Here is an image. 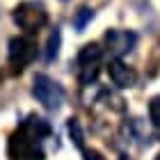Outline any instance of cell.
<instances>
[{
    "label": "cell",
    "mask_w": 160,
    "mask_h": 160,
    "mask_svg": "<svg viewBox=\"0 0 160 160\" xmlns=\"http://www.w3.org/2000/svg\"><path fill=\"white\" fill-rule=\"evenodd\" d=\"M32 96L37 98V103H41V108L55 112L60 110V105L64 103V89L62 85L53 80L46 73H37L32 80Z\"/></svg>",
    "instance_id": "6da1fadb"
},
{
    "label": "cell",
    "mask_w": 160,
    "mask_h": 160,
    "mask_svg": "<svg viewBox=\"0 0 160 160\" xmlns=\"http://www.w3.org/2000/svg\"><path fill=\"white\" fill-rule=\"evenodd\" d=\"M12 18H14V23H16L21 30L34 32V30H39V28H43L48 23V12H46V7L41 2L25 0V2H21L18 7H14Z\"/></svg>",
    "instance_id": "7a4b0ae2"
},
{
    "label": "cell",
    "mask_w": 160,
    "mask_h": 160,
    "mask_svg": "<svg viewBox=\"0 0 160 160\" xmlns=\"http://www.w3.org/2000/svg\"><path fill=\"white\" fill-rule=\"evenodd\" d=\"M34 57H37V43H34V41L25 39V37L9 39V62H12V67L16 71L28 67Z\"/></svg>",
    "instance_id": "3957f363"
},
{
    "label": "cell",
    "mask_w": 160,
    "mask_h": 160,
    "mask_svg": "<svg viewBox=\"0 0 160 160\" xmlns=\"http://www.w3.org/2000/svg\"><path fill=\"white\" fill-rule=\"evenodd\" d=\"M137 43V34L130 32V30H110L105 32V46L110 50L112 57H121L130 53Z\"/></svg>",
    "instance_id": "277c9868"
},
{
    "label": "cell",
    "mask_w": 160,
    "mask_h": 160,
    "mask_svg": "<svg viewBox=\"0 0 160 160\" xmlns=\"http://www.w3.org/2000/svg\"><path fill=\"white\" fill-rule=\"evenodd\" d=\"M108 76H110L112 85L117 87V89H130V87L135 85V71L128 67V64H123L119 57H112L110 64H108Z\"/></svg>",
    "instance_id": "5b68a950"
},
{
    "label": "cell",
    "mask_w": 160,
    "mask_h": 160,
    "mask_svg": "<svg viewBox=\"0 0 160 160\" xmlns=\"http://www.w3.org/2000/svg\"><path fill=\"white\" fill-rule=\"evenodd\" d=\"M101 57H103V48L98 43H85L78 53V64L85 67V64H98Z\"/></svg>",
    "instance_id": "8992f818"
},
{
    "label": "cell",
    "mask_w": 160,
    "mask_h": 160,
    "mask_svg": "<svg viewBox=\"0 0 160 160\" xmlns=\"http://www.w3.org/2000/svg\"><path fill=\"white\" fill-rule=\"evenodd\" d=\"M60 43H62V34L60 30H55L48 34V41H46V62H53L57 55H60Z\"/></svg>",
    "instance_id": "52a82bcc"
},
{
    "label": "cell",
    "mask_w": 160,
    "mask_h": 160,
    "mask_svg": "<svg viewBox=\"0 0 160 160\" xmlns=\"http://www.w3.org/2000/svg\"><path fill=\"white\" fill-rule=\"evenodd\" d=\"M94 18V9L92 7H80V9L76 12V16H73V28L80 32V30H85L87 23Z\"/></svg>",
    "instance_id": "ba28073f"
},
{
    "label": "cell",
    "mask_w": 160,
    "mask_h": 160,
    "mask_svg": "<svg viewBox=\"0 0 160 160\" xmlns=\"http://www.w3.org/2000/svg\"><path fill=\"white\" fill-rule=\"evenodd\" d=\"M67 130H69V135H71V142H73L78 149H82L85 135H82V128H80V121H78V119H69Z\"/></svg>",
    "instance_id": "9c48e42d"
},
{
    "label": "cell",
    "mask_w": 160,
    "mask_h": 160,
    "mask_svg": "<svg viewBox=\"0 0 160 160\" xmlns=\"http://www.w3.org/2000/svg\"><path fill=\"white\" fill-rule=\"evenodd\" d=\"M98 76V64H85V67H80V85H92L94 80Z\"/></svg>",
    "instance_id": "30bf717a"
},
{
    "label": "cell",
    "mask_w": 160,
    "mask_h": 160,
    "mask_svg": "<svg viewBox=\"0 0 160 160\" xmlns=\"http://www.w3.org/2000/svg\"><path fill=\"white\" fill-rule=\"evenodd\" d=\"M149 119L156 128H160V94L149 101Z\"/></svg>",
    "instance_id": "8fae6325"
},
{
    "label": "cell",
    "mask_w": 160,
    "mask_h": 160,
    "mask_svg": "<svg viewBox=\"0 0 160 160\" xmlns=\"http://www.w3.org/2000/svg\"><path fill=\"white\" fill-rule=\"evenodd\" d=\"M82 158L85 160H105L103 153H98L96 149H82Z\"/></svg>",
    "instance_id": "7c38bea8"
},
{
    "label": "cell",
    "mask_w": 160,
    "mask_h": 160,
    "mask_svg": "<svg viewBox=\"0 0 160 160\" xmlns=\"http://www.w3.org/2000/svg\"><path fill=\"white\" fill-rule=\"evenodd\" d=\"M121 160H128V158H126V156H121Z\"/></svg>",
    "instance_id": "4fadbf2b"
},
{
    "label": "cell",
    "mask_w": 160,
    "mask_h": 160,
    "mask_svg": "<svg viewBox=\"0 0 160 160\" xmlns=\"http://www.w3.org/2000/svg\"><path fill=\"white\" fill-rule=\"evenodd\" d=\"M156 160H160V153H158V156H156Z\"/></svg>",
    "instance_id": "5bb4252c"
},
{
    "label": "cell",
    "mask_w": 160,
    "mask_h": 160,
    "mask_svg": "<svg viewBox=\"0 0 160 160\" xmlns=\"http://www.w3.org/2000/svg\"><path fill=\"white\" fill-rule=\"evenodd\" d=\"M62 2H67V0H62Z\"/></svg>",
    "instance_id": "9a60e30c"
}]
</instances>
